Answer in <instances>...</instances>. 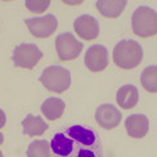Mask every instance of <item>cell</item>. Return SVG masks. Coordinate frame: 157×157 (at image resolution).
Here are the masks:
<instances>
[{"instance_id":"cell-9","label":"cell","mask_w":157,"mask_h":157,"mask_svg":"<svg viewBox=\"0 0 157 157\" xmlns=\"http://www.w3.org/2000/svg\"><path fill=\"white\" fill-rule=\"evenodd\" d=\"M73 29L77 36L85 41H92L100 36V22L89 14L78 16L73 21Z\"/></svg>"},{"instance_id":"cell-1","label":"cell","mask_w":157,"mask_h":157,"mask_svg":"<svg viewBox=\"0 0 157 157\" xmlns=\"http://www.w3.org/2000/svg\"><path fill=\"white\" fill-rule=\"evenodd\" d=\"M50 147L52 157H104L100 135L84 124H71L58 131Z\"/></svg>"},{"instance_id":"cell-17","label":"cell","mask_w":157,"mask_h":157,"mask_svg":"<svg viewBox=\"0 0 157 157\" xmlns=\"http://www.w3.org/2000/svg\"><path fill=\"white\" fill-rule=\"evenodd\" d=\"M28 157H52L51 147L47 140H36L29 144L26 149Z\"/></svg>"},{"instance_id":"cell-6","label":"cell","mask_w":157,"mask_h":157,"mask_svg":"<svg viewBox=\"0 0 157 157\" xmlns=\"http://www.w3.org/2000/svg\"><path fill=\"white\" fill-rule=\"evenodd\" d=\"M82 42H78L72 33H62L55 39V48L60 60H73L82 51Z\"/></svg>"},{"instance_id":"cell-16","label":"cell","mask_w":157,"mask_h":157,"mask_svg":"<svg viewBox=\"0 0 157 157\" xmlns=\"http://www.w3.org/2000/svg\"><path fill=\"white\" fill-rule=\"evenodd\" d=\"M143 88L149 93H157V66H148L144 68L140 76Z\"/></svg>"},{"instance_id":"cell-15","label":"cell","mask_w":157,"mask_h":157,"mask_svg":"<svg viewBox=\"0 0 157 157\" xmlns=\"http://www.w3.org/2000/svg\"><path fill=\"white\" fill-rule=\"evenodd\" d=\"M66 110V104L64 101L58 97H50L43 102L41 106V111L47 119L50 121H56L58 118L63 115Z\"/></svg>"},{"instance_id":"cell-5","label":"cell","mask_w":157,"mask_h":157,"mask_svg":"<svg viewBox=\"0 0 157 157\" xmlns=\"http://www.w3.org/2000/svg\"><path fill=\"white\" fill-rule=\"evenodd\" d=\"M43 56L42 51L34 43H21L14 47L12 60L16 67L33 70Z\"/></svg>"},{"instance_id":"cell-21","label":"cell","mask_w":157,"mask_h":157,"mask_svg":"<svg viewBox=\"0 0 157 157\" xmlns=\"http://www.w3.org/2000/svg\"><path fill=\"white\" fill-rule=\"evenodd\" d=\"M0 157H4V155H3V152L0 151Z\"/></svg>"},{"instance_id":"cell-7","label":"cell","mask_w":157,"mask_h":157,"mask_svg":"<svg viewBox=\"0 0 157 157\" xmlns=\"http://www.w3.org/2000/svg\"><path fill=\"white\" fill-rule=\"evenodd\" d=\"M29 30L37 38H47L58 29V18L54 14H46L43 17H34L25 20Z\"/></svg>"},{"instance_id":"cell-2","label":"cell","mask_w":157,"mask_h":157,"mask_svg":"<svg viewBox=\"0 0 157 157\" xmlns=\"http://www.w3.org/2000/svg\"><path fill=\"white\" fill-rule=\"evenodd\" d=\"M113 60L122 70L136 68L143 60V48L134 39H123L113 50Z\"/></svg>"},{"instance_id":"cell-10","label":"cell","mask_w":157,"mask_h":157,"mask_svg":"<svg viewBox=\"0 0 157 157\" xmlns=\"http://www.w3.org/2000/svg\"><path fill=\"white\" fill-rule=\"evenodd\" d=\"M94 117H96V122L105 130L115 128L122 121L121 111L111 104L100 105L97 107Z\"/></svg>"},{"instance_id":"cell-14","label":"cell","mask_w":157,"mask_h":157,"mask_svg":"<svg viewBox=\"0 0 157 157\" xmlns=\"http://www.w3.org/2000/svg\"><path fill=\"white\" fill-rule=\"evenodd\" d=\"M126 6V0H97L96 3V7L100 13L107 18H115L121 16Z\"/></svg>"},{"instance_id":"cell-3","label":"cell","mask_w":157,"mask_h":157,"mask_svg":"<svg viewBox=\"0 0 157 157\" xmlns=\"http://www.w3.org/2000/svg\"><path fill=\"white\" fill-rule=\"evenodd\" d=\"M132 30L137 37L149 38L157 34V12L151 7L141 6L132 13Z\"/></svg>"},{"instance_id":"cell-4","label":"cell","mask_w":157,"mask_h":157,"mask_svg":"<svg viewBox=\"0 0 157 157\" xmlns=\"http://www.w3.org/2000/svg\"><path fill=\"white\" fill-rule=\"evenodd\" d=\"M39 81L47 90L63 93L71 86V72L62 66H50L43 70Z\"/></svg>"},{"instance_id":"cell-12","label":"cell","mask_w":157,"mask_h":157,"mask_svg":"<svg viewBox=\"0 0 157 157\" xmlns=\"http://www.w3.org/2000/svg\"><path fill=\"white\" fill-rule=\"evenodd\" d=\"M139 101V90L135 85H123L117 92V102L122 109H132L137 105Z\"/></svg>"},{"instance_id":"cell-8","label":"cell","mask_w":157,"mask_h":157,"mask_svg":"<svg viewBox=\"0 0 157 157\" xmlns=\"http://www.w3.org/2000/svg\"><path fill=\"white\" fill-rule=\"evenodd\" d=\"M85 67L92 72H101L109 64L107 48L102 45H93L88 48L84 56Z\"/></svg>"},{"instance_id":"cell-19","label":"cell","mask_w":157,"mask_h":157,"mask_svg":"<svg viewBox=\"0 0 157 157\" xmlns=\"http://www.w3.org/2000/svg\"><path fill=\"white\" fill-rule=\"evenodd\" d=\"M7 123V117H6V113H4L2 109H0V128H3Z\"/></svg>"},{"instance_id":"cell-11","label":"cell","mask_w":157,"mask_h":157,"mask_svg":"<svg viewBox=\"0 0 157 157\" xmlns=\"http://www.w3.org/2000/svg\"><path fill=\"white\" fill-rule=\"evenodd\" d=\"M126 131L131 137L141 139L149 131V121L144 114H132L126 118Z\"/></svg>"},{"instance_id":"cell-20","label":"cell","mask_w":157,"mask_h":157,"mask_svg":"<svg viewBox=\"0 0 157 157\" xmlns=\"http://www.w3.org/2000/svg\"><path fill=\"white\" fill-rule=\"evenodd\" d=\"M3 141H4V135L0 132V144H3Z\"/></svg>"},{"instance_id":"cell-18","label":"cell","mask_w":157,"mask_h":157,"mask_svg":"<svg viewBox=\"0 0 157 157\" xmlns=\"http://www.w3.org/2000/svg\"><path fill=\"white\" fill-rule=\"evenodd\" d=\"M25 7L30 12L34 13H42L50 7V0H43V2H37V0H26Z\"/></svg>"},{"instance_id":"cell-13","label":"cell","mask_w":157,"mask_h":157,"mask_svg":"<svg viewBox=\"0 0 157 157\" xmlns=\"http://www.w3.org/2000/svg\"><path fill=\"white\" fill-rule=\"evenodd\" d=\"M21 126H22V132L26 136H39V135H43L47 131V128H48L47 123L42 119L41 117L33 115V114L26 115V118L22 121Z\"/></svg>"}]
</instances>
